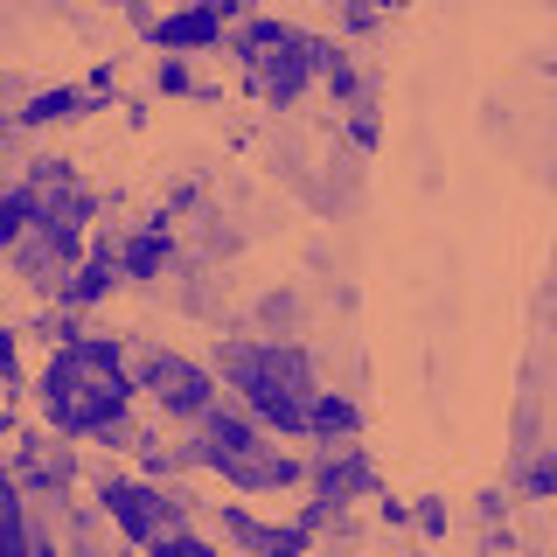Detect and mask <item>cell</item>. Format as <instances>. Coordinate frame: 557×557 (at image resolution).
<instances>
[{
    "label": "cell",
    "mask_w": 557,
    "mask_h": 557,
    "mask_svg": "<svg viewBox=\"0 0 557 557\" xmlns=\"http://www.w3.org/2000/svg\"><path fill=\"white\" fill-rule=\"evenodd\" d=\"M244 49H251V77H258L265 98H300V84L327 63V49H313L307 35H293V28H258Z\"/></svg>",
    "instance_id": "obj_1"
},
{
    "label": "cell",
    "mask_w": 557,
    "mask_h": 557,
    "mask_svg": "<svg viewBox=\"0 0 557 557\" xmlns=\"http://www.w3.org/2000/svg\"><path fill=\"white\" fill-rule=\"evenodd\" d=\"M139 383H147V391L161 397L174 418H202L209 405H216V383H209V370H196V362H182V356H153L147 370H139Z\"/></svg>",
    "instance_id": "obj_2"
},
{
    "label": "cell",
    "mask_w": 557,
    "mask_h": 557,
    "mask_svg": "<svg viewBox=\"0 0 557 557\" xmlns=\"http://www.w3.org/2000/svg\"><path fill=\"white\" fill-rule=\"evenodd\" d=\"M104 509H112V522L133 536V544H161L168 522H174V502H161L139 481H104Z\"/></svg>",
    "instance_id": "obj_3"
},
{
    "label": "cell",
    "mask_w": 557,
    "mask_h": 557,
    "mask_svg": "<svg viewBox=\"0 0 557 557\" xmlns=\"http://www.w3.org/2000/svg\"><path fill=\"white\" fill-rule=\"evenodd\" d=\"M223 22H231V0H202V8H188V14H174V22L161 28V42L168 49H202V42H216Z\"/></svg>",
    "instance_id": "obj_4"
},
{
    "label": "cell",
    "mask_w": 557,
    "mask_h": 557,
    "mask_svg": "<svg viewBox=\"0 0 557 557\" xmlns=\"http://www.w3.org/2000/svg\"><path fill=\"white\" fill-rule=\"evenodd\" d=\"M307 432H356V405H342V397H313V405H307Z\"/></svg>",
    "instance_id": "obj_5"
},
{
    "label": "cell",
    "mask_w": 557,
    "mask_h": 557,
    "mask_svg": "<svg viewBox=\"0 0 557 557\" xmlns=\"http://www.w3.org/2000/svg\"><path fill=\"white\" fill-rule=\"evenodd\" d=\"M0 376H14V335L0 327Z\"/></svg>",
    "instance_id": "obj_6"
}]
</instances>
